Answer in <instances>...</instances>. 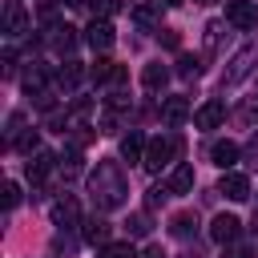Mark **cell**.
I'll list each match as a JSON object with an SVG mask.
<instances>
[{
    "label": "cell",
    "instance_id": "obj_13",
    "mask_svg": "<svg viewBox=\"0 0 258 258\" xmlns=\"http://www.w3.org/2000/svg\"><path fill=\"white\" fill-rule=\"evenodd\" d=\"M81 77H89V69H81V60H73V56H69V60H64V64L56 69V89H60V93L69 97V93H73V89L81 85Z\"/></svg>",
    "mask_w": 258,
    "mask_h": 258
},
{
    "label": "cell",
    "instance_id": "obj_27",
    "mask_svg": "<svg viewBox=\"0 0 258 258\" xmlns=\"http://www.w3.org/2000/svg\"><path fill=\"white\" fill-rule=\"evenodd\" d=\"M222 32H226V24H222V20H210V24H206V56H214V52H218Z\"/></svg>",
    "mask_w": 258,
    "mask_h": 258
},
{
    "label": "cell",
    "instance_id": "obj_33",
    "mask_svg": "<svg viewBox=\"0 0 258 258\" xmlns=\"http://www.w3.org/2000/svg\"><path fill=\"white\" fill-rule=\"evenodd\" d=\"M20 206V181H4V210Z\"/></svg>",
    "mask_w": 258,
    "mask_h": 258
},
{
    "label": "cell",
    "instance_id": "obj_8",
    "mask_svg": "<svg viewBox=\"0 0 258 258\" xmlns=\"http://www.w3.org/2000/svg\"><path fill=\"white\" fill-rule=\"evenodd\" d=\"M194 117V105L185 101V97H165L161 101V121H165V129H177V125H185Z\"/></svg>",
    "mask_w": 258,
    "mask_h": 258
},
{
    "label": "cell",
    "instance_id": "obj_35",
    "mask_svg": "<svg viewBox=\"0 0 258 258\" xmlns=\"http://www.w3.org/2000/svg\"><path fill=\"white\" fill-rule=\"evenodd\" d=\"M222 258H254V250L246 246V242H234V246H226V254Z\"/></svg>",
    "mask_w": 258,
    "mask_h": 258
},
{
    "label": "cell",
    "instance_id": "obj_28",
    "mask_svg": "<svg viewBox=\"0 0 258 258\" xmlns=\"http://www.w3.org/2000/svg\"><path fill=\"white\" fill-rule=\"evenodd\" d=\"M173 73L189 81V77H198V73H202V60H198V56H189V52H181V56H177V69H173Z\"/></svg>",
    "mask_w": 258,
    "mask_h": 258
},
{
    "label": "cell",
    "instance_id": "obj_25",
    "mask_svg": "<svg viewBox=\"0 0 258 258\" xmlns=\"http://www.w3.org/2000/svg\"><path fill=\"white\" fill-rule=\"evenodd\" d=\"M89 8H93V16H97V20H113L125 4H121V0H89Z\"/></svg>",
    "mask_w": 258,
    "mask_h": 258
},
{
    "label": "cell",
    "instance_id": "obj_36",
    "mask_svg": "<svg viewBox=\"0 0 258 258\" xmlns=\"http://www.w3.org/2000/svg\"><path fill=\"white\" fill-rule=\"evenodd\" d=\"M125 81H129V73H125V64H117V69H113V77H109V85H113V89H121Z\"/></svg>",
    "mask_w": 258,
    "mask_h": 258
},
{
    "label": "cell",
    "instance_id": "obj_22",
    "mask_svg": "<svg viewBox=\"0 0 258 258\" xmlns=\"http://www.w3.org/2000/svg\"><path fill=\"white\" fill-rule=\"evenodd\" d=\"M194 230H198V218H194V214H173V218H169V234H173V238H189Z\"/></svg>",
    "mask_w": 258,
    "mask_h": 258
},
{
    "label": "cell",
    "instance_id": "obj_37",
    "mask_svg": "<svg viewBox=\"0 0 258 258\" xmlns=\"http://www.w3.org/2000/svg\"><path fill=\"white\" fill-rule=\"evenodd\" d=\"M161 44H165V48H177V44H181V36H177V32H169V28H161Z\"/></svg>",
    "mask_w": 258,
    "mask_h": 258
},
{
    "label": "cell",
    "instance_id": "obj_14",
    "mask_svg": "<svg viewBox=\"0 0 258 258\" xmlns=\"http://www.w3.org/2000/svg\"><path fill=\"white\" fill-rule=\"evenodd\" d=\"M109 230H113V226H109L105 218H97V214L81 222V238H85L89 246H97V250H101V246H109Z\"/></svg>",
    "mask_w": 258,
    "mask_h": 258
},
{
    "label": "cell",
    "instance_id": "obj_4",
    "mask_svg": "<svg viewBox=\"0 0 258 258\" xmlns=\"http://www.w3.org/2000/svg\"><path fill=\"white\" fill-rule=\"evenodd\" d=\"M226 24H234L238 32H250L258 24V4H250V0H226Z\"/></svg>",
    "mask_w": 258,
    "mask_h": 258
},
{
    "label": "cell",
    "instance_id": "obj_17",
    "mask_svg": "<svg viewBox=\"0 0 258 258\" xmlns=\"http://www.w3.org/2000/svg\"><path fill=\"white\" fill-rule=\"evenodd\" d=\"M222 121H226V105H222V101H206V105L194 113V125H198V129H218Z\"/></svg>",
    "mask_w": 258,
    "mask_h": 258
},
{
    "label": "cell",
    "instance_id": "obj_5",
    "mask_svg": "<svg viewBox=\"0 0 258 258\" xmlns=\"http://www.w3.org/2000/svg\"><path fill=\"white\" fill-rule=\"evenodd\" d=\"M52 169H60V153H52V149H36V153L28 157V165H24V173H28L32 185H40Z\"/></svg>",
    "mask_w": 258,
    "mask_h": 258
},
{
    "label": "cell",
    "instance_id": "obj_15",
    "mask_svg": "<svg viewBox=\"0 0 258 258\" xmlns=\"http://www.w3.org/2000/svg\"><path fill=\"white\" fill-rule=\"evenodd\" d=\"M238 157H242V149H238V145H234L230 137H226V141H214V145H210V161H214V165H218L222 173H226V169H234V161H238Z\"/></svg>",
    "mask_w": 258,
    "mask_h": 258
},
{
    "label": "cell",
    "instance_id": "obj_20",
    "mask_svg": "<svg viewBox=\"0 0 258 258\" xmlns=\"http://www.w3.org/2000/svg\"><path fill=\"white\" fill-rule=\"evenodd\" d=\"M133 24H137L141 32L161 28V8H157V4H137V8H133Z\"/></svg>",
    "mask_w": 258,
    "mask_h": 258
},
{
    "label": "cell",
    "instance_id": "obj_24",
    "mask_svg": "<svg viewBox=\"0 0 258 258\" xmlns=\"http://www.w3.org/2000/svg\"><path fill=\"white\" fill-rule=\"evenodd\" d=\"M97 258H141V254L133 250V242H109L97 250Z\"/></svg>",
    "mask_w": 258,
    "mask_h": 258
},
{
    "label": "cell",
    "instance_id": "obj_23",
    "mask_svg": "<svg viewBox=\"0 0 258 258\" xmlns=\"http://www.w3.org/2000/svg\"><path fill=\"white\" fill-rule=\"evenodd\" d=\"M113 69H117V64H113L109 56H97V60L89 64V81H93V85H105V81L113 77Z\"/></svg>",
    "mask_w": 258,
    "mask_h": 258
},
{
    "label": "cell",
    "instance_id": "obj_9",
    "mask_svg": "<svg viewBox=\"0 0 258 258\" xmlns=\"http://www.w3.org/2000/svg\"><path fill=\"white\" fill-rule=\"evenodd\" d=\"M218 194H226L230 202H246V198H250V177L238 173V169H226L222 181H218Z\"/></svg>",
    "mask_w": 258,
    "mask_h": 258
},
{
    "label": "cell",
    "instance_id": "obj_41",
    "mask_svg": "<svg viewBox=\"0 0 258 258\" xmlns=\"http://www.w3.org/2000/svg\"><path fill=\"white\" fill-rule=\"evenodd\" d=\"M198 4H214V0H198Z\"/></svg>",
    "mask_w": 258,
    "mask_h": 258
},
{
    "label": "cell",
    "instance_id": "obj_32",
    "mask_svg": "<svg viewBox=\"0 0 258 258\" xmlns=\"http://www.w3.org/2000/svg\"><path fill=\"white\" fill-rule=\"evenodd\" d=\"M125 230H129L133 238H145V234L153 230V226H149V214H145V210H141V214H133V218L125 222Z\"/></svg>",
    "mask_w": 258,
    "mask_h": 258
},
{
    "label": "cell",
    "instance_id": "obj_6",
    "mask_svg": "<svg viewBox=\"0 0 258 258\" xmlns=\"http://www.w3.org/2000/svg\"><path fill=\"white\" fill-rule=\"evenodd\" d=\"M85 40H89V48H93V52H101V56H105V52L113 48L117 32H113V24H109V20H97V16H93V20H89V28H85Z\"/></svg>",
    "mask_w": 258,
    "mask_h": 258
},
{
    "label": "cell",
    "instance_id": "obj_1",
    "mask_svg": "<svg viewBox=\"0 0 258 258\" xmlns=\"http://www.w3.org/2000/svg\"><path fill=\"white\" fill-rule=\"evenodd\" d=\"M89 194L97 202V210H117L129 202V181L121 173L117 161H97V169L89 173Z\"/></svg>",
    "mask_w": 258,
    "mask_h": 258
},
{
    "label": "cell",
    "instance_id": "obj_2",
    "mask_svg": "<svg viewBox=\"0 0 258 258\" xmlns=\"http://www.w3.org/2000/svg\"><path fill=\"white\" fill-rule=\"evenodd\" d=\"M258 73V40H246L230 60H226V73H222V89H234V85H242L246 77H254Z\"/></svg>",
    "mask_w": 258,
    "mask_h": 258
},
{
    "label": "cell",
    "instance_id": "obj_10",
    "mask_svg": "<svg viewBox=\"0 0 258 258\" xmlns=\"http://www.w3.org/2000/svg\"><path fill=\"white\" fill-rule=\"evenodd\" d=\"M28 32V12H24V4L20 0H8L4 4V36H24Z\"/></svg>",
    "mask_w": 258,
    "mask_h": 258
},
{
    "label": "cell",
    "instance_id": "obj_16",
    "mask_svg": "<svg viewBox=\"0 0 258 258\" xmlns=\"http://www.w3.org/2000/svg\"><path fill=\"white\" fill-rule=\"evenodd\" d=\"M141 85H145V93H165V85H169V69H165L161 60L145 64V69H141Z\"/></svg>",
    "mask_w": 258,
    "mask_h": 258
},
{
    "label": "cell",
    "instance_id": "obj_7",
    "mask_svg": "<svg viewBox=\"0 0 258 258\" xmlns=\"http://www.w3.org/2000/svg\"><path fill=\"white\" fill-rule=\"evenodd\" d=\"M210 238H214L218 246H234V242L242 238V222H238L234 214H218V218L210 222Z\"/></svg>",
    "mask_w": 258,
    "mask_h": 258
},
{
    "label": "cell",
    "instance_id": "obj_30",
    "mask_svg": "<svg viewBox=\"0 0 258 258\" xmlns=\"http://www.w3.org/2000/svg\"><path fill=\"white\" fill-rule=\"evenodd\" d=\"M169 198H173V189H169V181H161V185H153V189L145 194V206H149V210H157V206H165Z\"/></svg>",
    "mask_w": 258,
    "mask_h": 258
},
{
    "label": "cell",
    "instance_id": "obj_19",
    "mask_svg": "<svg viewBox=\"0 0 258 258\" xmlns=\"http://www.w3.org/2000/svg\"><path fill=\"white\" fill-rule=\"evenodd\" d=\"M48 214H52V226H77V222H81V210H77V202H73L69 194H64V198H56Z\"/></svg>",
    "mask_w": 258,
    "mask_h": 258
},
{
    "label": "cell",
    "instance_id": "obj_12",
    "mask_svg": "<svg viewBox=\"0 0 258 258\" xmlns=\"http://www.w3.org/2000/svg\"><path fill=\"white\" fill-rule=\"evenodd\" d=\"M44 40H48V44H52L60 56H69V52L77 48V28H73V24H48Z\"/></svg>",
    "mask_w": 258,
    "mask_h": 258
},
{
    "label": "cell",
    "instance_id": "obj_40",
    "mask_svg": "<svg viewBox=\"0 0 258 258\" xmlns=\"http://www.w3.org/2000/svg\"><path fill=\"white\" fill-rule=\"evenodd\" d=\"M254 97H258V81H254Z\"/></svg>",
    "mask_w": 258,
    "mask_h": 258
},
{
    "label": "cell",
    "instance_id": "obj_3",
    "mask_svg": "<svg viewBox=\"0 0 258 258\" xmlns=\"http://www.w3.org/2000/svg\"><path fill=\"white\" fill-rule=\"evenodd\" d=\"M177 149H181V141L173 137V133H161V137H153L149 145H145V169L149 173H161L165 165H173V157H177Z\"/></svg>",
    "mask_w": 258,
    "mask_h": 258
},
{
    "label": "cell",
    "instance_id": "obj_34",
    "mask_svg": "<svg viewBox=\"0 0 258 258\" xmlns=\"http://www.w3.org/2000/svg\"><path fill=\"white\" fill-rule=\"evenodd\" d=\"M242 157H246V165H250V169H258V129H254V137L246 141V149H242Z\"/></svg>",
    "mask_w": 258,
    "mask_h": 258
},
{
    "label": "cell",
    "instance_id": "obj_18",
    "mask_svg": "<svg viewBox=\"0 0 258 258\" xmlns=\"http://www.w3.org/2000/svg\"><path fill=\"white\" fill-rule=\"evenodd\" d=\"M145 145H149V141H145L137 129H129V133L121 137V157H125L129 165H141V161H145Z\"/></svg>",
    "mask_w": 258,
    "mask_h": 258
},
{
    "label": "cell",
    "instance_id": "obj_31",
    "mask_svg": "<svg viewBox=\"0 0 258 258\" xmlns=\"http://www.w3.org/2000/svg\"><path fill=\"white\" fill-rule=\"evenodd\" d=\"M12 149H20V153H28V157H32V153L40 149V133H36V129H24V133H20V141H16Z\"/></svg>",
    "mask_w": 258,
    "mask_h": 258
},
{
    "label": "cell",
    "instance_id": "obj_38",
    "mask_svg": "<svg viewBox=\"0 0 258 258\" xmlns=\"http://www.w3.org/2000/svg\"><path fill=\"white\" fill-rule=\"evenodd\" d=\"M141 258H165V254H161V246H149V250H145Z\"/></svg>",
    "mask_w": 258,
    "mask_h": 258
},
{
    "label": "cell",
    "instance_id": "obj_11",
    "mask_svg": "<svg viewBox=\"0 0 258 258\" xmlns=\"http://www.w3.org/2000/svg\"><path fill=\"white\" fill-rule=\"evenodd\" d=\"M20 85H24V93H44L48 89V64L44 60H28L24 64V73H20Z\"/></svg>",
    "mask_w": 258,
    "mask_h": 258
},
{
    "label": "cell",
    "instance_id": "obj_21",
    "mask_svg": "<svg viewBox=\"0 0 258 258\" xmlns=\"http://www.w3.org/2000/svg\"><path fill=\"white\" fill-rule=\"evenodd\" d=\"M169 189H173V194H189V189H194V165L177 161L173 173H169Z\"/></svg>",
    "mask_w": 258,
    "mask_h": 258
},
{
    "label": "cell",
    "instance_id": "obj_26",
    "mask_svg": "<svg viewBox=\"0 0 258 258\" xmlns=\"http://www.w3.org/2000/svg\"><path fill=\"white\" fill-rule=\"evenodd\" d=\"M60 173H64V177L81 173V149H77V145H69V149L60 153Z\"/></svg>",
    "mask_w": 258,
    "mask_h": 258
},
{
    "label": "cell",
    "instance_id": "obj_39",
    "mask_svg": "<svg viewBox=\"0 0 258 258\" xmlns=\"http://www.w3.org/2000/svg\"><path fill=\"white\" fill-rule=\"evenodd\" d=\"M165 4H169V8H177V4H185V0H165Z\"/></svg>",
    "mask_w": 258,
    "mask_h": 258
},
{
    "label": "cell",
    "instance_id": "obj_29",
    "mask_svg": "<svg viewBox=\"0 0 258 258\" xmlns=\"http://www.w3.org/2000/svg\"><path fill=\"white\" fill-rule=\"evenodd\" d=\"M20 133H24V113L16 109V113H8V125H4V137H8V145H16V141H20Z\"/></svg>",
    "mask_w": 258,
    "mask_h": 258
}]
</instances>
